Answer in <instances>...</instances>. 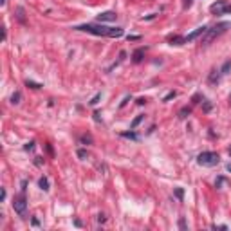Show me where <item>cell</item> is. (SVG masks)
<instances>
[{
  "mask_svg": "<svg viewBox=\"0 0 231 231\" xmlns=\"http://www.w3.org/2000/svg\"><path fill=\"white\" fill-rule=\"evenodd\" d=\"M76 31H83V33H90L96 36H109V38H119L125 34V29L123 27H107V26H99V24H83L78 26Z\"/></svg>",
  "mask_w": 231,
  "mask_h": 231,
  "instance_id": "6da1fadb",
  "label": "cell"
},
{
  "mask_svg": "<svg viewBox=\"0 0 231 231\" xmlns=\"http://www.w3.org/2000/svg\"><path fill=\"white\" fill-rule=\"evenodd\" d=\"M229 27H231V22H218V24H215L213 27H208V31L204 33L202 45H208L211 40H215V38H217V36H220L222 33H226Z\"/></svg>",
  "mask_w": 231,
  "mask_h": 231,
  "instance_id": "7a4b0ae2",
  "label": "cell"
},
{
  "mask_svg": "<svg viewBox=\"0 0 231 231\" xmlns=\"http://www.w3.org/2000/svg\"><path fill=\"white\" fill-rule=\"evenodd\" d=\"M197 163L201 164V166H215V164L220 163V157L215 152H202V153H199Z\"/></svg>",
  "mask_w": 231,
  "mask_h": 231,
  "instance_id": "3957f363",
  "label": "cell"
},
{
  "mask_svg": "<svg viewBox=\"0 0 231 231\" xmlns=\"http://www.w3.org/2000/svg\"><path fill=\"white\" fill-rule=\"evenodd\" d=\"M13 209L20 215V217H26V211H27V201H26V195L20 193L18 197L13 199Z\"/></svg>",
  "mask_w": 231,
  "mask_h": 231,
  "instance_id": "277c9868",
  "label": "cell"
},
{
  "mask_svg": "<svg viewBox=\"0 0 231 231\" xmlns=\"http://www.w3.org/2000/svg\"><path fill=\"white\" fill-rule=\"evenodd\" d=\"M209 11H211V14H228L231 13V6H228L224 0H218L209 6Z\"/></svg>",
  "mask_w": 231,
  "mask_h": 231,
  "instance_id": "5b68a950",
  "label": "cell"
},
{
  "mask_svg": "<svg viewBox=\"0 0 231 231\" xmlns=\"http://www.w3.org/2000/svg\"><path fill=\"white\" fill-rule=\"evenodd\" d=\"M206 31H208V27H206V26H201V27L195 29L193 33H190L188 36H184V42H186V43H190V42L197 40L199 36H204V33H206Z\"/></svg>",
  "mask_w": 231,
  "mask_h": 231,
  "instance_id": "8992f818",
  "label": "cell"
},
{
  "mask_svg": "<svg viewBox=\"0 0 231 231\" xmlns=\"http://www.w3.org/2000/svg\"><path fill=\"white\" fill-rule=\"evenodd\" d=\"M117 18V14H116V11H105V13H101V14H98V22L101 24V22H114Z\"/></svg>",
  "mask_w": 231,
  "mask_h": 231,
  "instance_id": "52a82bcc",
  "label": "cell"
},
{
  "mask_svg": "<svg viewBox=\"0 0 231 231\" xmlns=\"http://www.w3.org/2000/svg\"><path fill=\"white\" fill-rule=\"evenodd\" d=\"M168 42H170V45H182V43H186L184 42V36H170L168 38Z\"/></svg>",
  "mask_w": 231,
  "mask_h": 231,
  "instance_id": "ba28073f",
  "label": "cell"
},
{
  "mask_svg": "<svg viewBox=\"0 0 231 231\" xmlns=\"http://www.w3.org/2000/svg\"><path fill=\"white\" fill-rule=\"evenodd\" d=\"M143 56H145V49H136V51H134V54H132L134 63H139V62L143 60Z\"/></svg>",
  "mask_w": 231,
  "mask_h": 231,
  "instance_id": "9c48e42d",
  "label": "cell"
},
{
  "mask_svg": "<svg viewBox=\"0 0 231 231\" xmlns=\"http://www.w3.org/2000/svg\"><path fill=\"white\" fill-rule=\"evenodd\" d=\"M208 80H209V83H213V85H215V83H218V80H220V70H211Z\"/></svg>",
  "mask_w": 231,
  "mask_h": 231,
  "instance_id": "30bf717a",
  "label": "cell"
},
{
  "mask_svg": "<svg viewBox=\"0 0 231 231\" xmlns=\"http://www.w3.org/2000/svg\"><path fill=\"white\" fill-rule=\"evenodd\" d=\"M38 186H40V190L49 191V179H47V177H40V181H38Z\"/></svg>",
  "mask_w": 231,
  "mask_h": 231,
  "instance_id": "8fae6325",
  "label": "cell"
},
{
  "mask_svg": "<svg viewBox=\"0 0 231 231\" xmlns=\"http://www.w3.org/2000/svg\"><path fill=\"white\" fill-rule=\"evenodd\" d=\"M190 114H191V107H182V109L179 110V117L181 119H186Z\"/></svg>",
  "mask_w": 231,
  "mask_h": 231,
  "instance_id": "7c38bea8",
  "label": "cell"
},
{
  "mask_svg": "<svg viewBox=\"0 0 231 231\" xmlns=\"http://www.w3.org/2000/svg\"><path fill=\"white\" fill-rule=\"evenodd\" d=\"M16 18H18L22 24H26V9H24V7H16Z\"/></svg>",
  "mask_w": 231,
  "mask_h": 231,
  "instance_id": "4fadbf2b",
  "label": "cell"
},
{
  "mask_svg": "<svg viewBox=\"0 0 231 231\" xmlns=\"http://www.w3.org/2000/svg\"><path fill=\"white\" fill-rule=\"evenodd\" d=\"M121 137H126V139H132V141H139V136H137L136 132H121Z\"/></svg>",
  "mask_w": 231,
  "mask_h": 231,
  "instance_id": "5bb4252c",
  "label": "cell"
},
{
  "mask_svg": "<svg viewBox=\"0 0 231 231\" xmlns=\"http://www.w3.org/2000/svg\"><path fill=\"white\" fill-rule=\"evenodd\" d=\"M20 101H22V92H20V90H14V94L11 96V103H13V105H18Z\"/></svg>",
  "mask_w": 231,
  "mask_h": 231,
  "instance_id": "9a60e30c",
  "label": "cell"
},
{
  "mask_svg": "<svg viewBox=\"0 0 231 231\" xmlns=\"http://www.w3.org/2000/svg\"><path fill=\"white\" fill-rule=\"evenodd\" d=\"M143 119H145V114H139V116H136V119H134V121L130 123V130H134V128H136L137 125H139V123L143 121Z\"/></svg>",
  "mask_w": 231,
  "mask_h": 231,
  "instance_id": "2e32d148",
  "label": "cell"
},
{
  "mask_svg": "<svg viewBox=\"0 0 231 231\" xmlns=\"http://www.w3.org/2000/svg\"><path fill=\"white\" fill-rule=\"evenodd\" d=\"M80 141H82V145H92V136L90 134H83L80 137Z\"/></svg>",
  "mask_w": 231,
  "mask_h": 231,
  "instance_id": "e0dca14e",
  "label": "cell"
},
{
  "mask_svg": "<svg viewBox=\"0 0 231 231\" xmlns=\"http://www.w3.org/2000/svg\"><path fill=\"white\" fill-rule=\"evenodd\" d=\"M229 70H231V60H228V62H224V65L220 69V74H229Z\"/></svg>",
  "mask_w": 231,
  "mask_h": 231,
  "instance_id": "ac0fdd59",
  "label": "cell"
},
{
  "mask_svg": "<svg viewBox=\"0 0 231 231\" xmlns=\"http://www.w3.org/2000/svg\"><path fill=\"white\" fill-rule=\"evenodd\" d=\"M34 146H36V143H34V141H31V143H26V145H24V150H26V152H33Z\"/></svg>",
  "mask_w": 231,
  "mask_h": 231,
  "instance_id": "d6986e66",
  "label": "cell"
},
{
  "mask_svg": "<svg viewBox=\"0 0 231 231\" xmlns=\"http://www.w3.org/2000/svg\"><path fill=\"white\" fill-rule=\"evenodd\" d=\"M26 85H27L29 89H40V87H42L40 83H36V82H31V80H27V82H26Z\"/></svg>",
  "mask_w": 231,
  "mask_h": 231,
  "instance_id": "ffe728a7",
  "label": "cell"
},
{
  "mask_svg": "<svg viewBox=\"0 0 231 231\" xmlns=\"http://www.w3.org/2000/svg\"><path fill=\"white\" fill-rule=\"evenodd\" d=\"M76 153H78V157H80V159H87V155H89V153H87V150H85V148H80L78 152H76Z\"/></svg>",
  "mask_w": 231,
  "mask_h": 231,
  "instance_id": "44dd1931",
  "label": "cell"
},
{
  "mask_svg": "<svg viewBox=\"0 0 231 231\" xmlns=\"http://www.w3.org/2000/svg\"><path fill=\"white\" fill-rule=\"evenodd\" d=\"M175 197L179 201H182V197H184V190L182 188H175Z\"/></svg>",
  "mask_w": 231,
  "mask_h": 231,
  "instance_id": "7402d4cb",
  "label": "cell"
},
{
  "mask_svg": "<svg viewBox=\"0 0 231 231\" xmlns=\"http://www.w3.org/2000/svg\"><path fill=\"white\" fill-rule=\"evenodd\" d=\"M175 96H177V92H175V90H172V92H168V94L163 98V101H170V99H172V98H175Z\"/></svg>",
  "mask_w": 231,
  "mask_h": 231,
  "instance_id": "603a6c76",
  "label": "cell"
},
{
  "mask_svg": "<svg viewBox=\"0 0 231 231\" xmlns=\"http://www.w3.org/2000/svg\"><path fill=\"white\" fill-rule=\"evenodd\" d=\"M179 228H181V229H188V226H186V220H184V217L179 218Z\"/></svg>",
  "mask_w": 231,
  "mask_h": 231,
  "instance_id": "cb8c5ba5",
  "label": "cell"
},
{
  "mask_svg": "<svg viewBox=\"0 0 231 231\" xmlns=\"http://www.w3.org/2000/svg\"><path fill=\"white\" fill-rule=\"evenodd\" d=\"M224 182H226V177H218L217 182H215V186H217V188H220V186H222Z\"/></svg>",
  "mask_w": 231,
  "mask_h": 231,
  "instance_id": "d4e9b609",
  "label": "cell"
},
{
  "mask_svg": "<svg viewBox=\"0 0 231 231\" xmlns=\"http://www.w3.org/2000/svg\"><path fill=\"white\" fill-rule=\"evenodd\" d=\"M20 186H22V188H20V190H22V193H26V190H27V181L24 179V181L20 182Z\"/></svg>",
  "mask_w": 231,
  "mask_h": 231,
  "instance_id": "484cf974",
  "label": "cell"
},
{
  "mask_svg": "<svg viewBox=\"0 0 231 231\" xmlns=\"http://www.w3.org/2000/svg\"><path fill=\"white\" fill-rule=\"evenodd\" d=\"M99 98H101V94H96L92 99H90V105H98V101H99Z\"/></svg>",
  "mask_w": 231,
  "mask_h": 231,
  "instance_id": "4316f807",
  "label": "cell"
},
{
  "mask_svg": "<svg viewBox=\"0 0 231 231\" xmlns=\"http://www.w3.org/2000/svg\"><path fill=\"white\" fill-rule=\"evenodd\" d=\"M105 220H107V217H105L103 213H99V215H98V222H99V224H103Z\"/></svg>",
  "mask_w": 231,
  "mask_h": 231,
  "instance_id": "83f0119b",
  "label": "cell"
},
{
  "mask_svg": "<svg viewBox=\"0 0 231 231\" xmlns=\"http://www.w3.org/2000/svg\"><path fill=\"white\" fill-rule=\"evenodd\" d=\"M209 110H211V103L206 101V103H204V112H209Z\"/></svg>",
  "mask_w": 231,
  "mask_h": 231,
  "instance_id": "f1b7e54d",
  "label": "cell"
},
{
  "mask_svg": "<svg viewBox=\"0 0 231 231\" xmlns=\"http://www.w3.org/2000/svg\"><path fill=\"white\" fill-rule=\"evenodd\" d=\"M42 163H43L42 157H34V164H36V166H42Z\"/></svg>",
  "mask_w": 231,
  "mask_h": 231,
  "instance_id": "f546056e",
  "label": "cell"
},
{
  "mask_svg": "<svg viewBox=\"0 0 231 231\" xmlns=\"http://www.w3.org/2000/svg\"><path fill=\"white\" fill-rule=\"evenodd\" d=\"M155 16H157V14H155V13H152V14H148V16H143V20H153Z\"/></svg>",
  "mask_w": 231,
  "mask_h": 231,
  "instance_id": "4dcf8cb0",
  "label": "cell"
},
{
  "mask_svg": "<svg viewBox=\"0 0 231 231\" xmlns=\"http://www.w3.org/2000/svg\"><path fill=\"white\" fill-rule=\"evenodd\" d=\"M94 119H96V123H101V117H99V112H94Z\"/></svg>",
  "mask_w": 231,
  "mask_h": 231,
  "instance_id": "1f68e13d",
  "label": "cell"
},
{
  "mask_svg": "<svg viewBox=\"0 0 231 231\" xmlns=\"http://www.w3.org/2000/svg\"><path fill=\"white\" fill-rule=\"evenodd\" d=\"M0 201H2V202L6 201V188H2V195H0Z\"/></svg>",
  "mask_w": 231,
  "mask_h": 231,
  "instance_id": "d6a6232c",
  "label": "cell"
},
{
  "mask_svg": "<svg viewBox=\"0 0 231 231\" xmlns=\"http://www.w3.org/2000/svg\"><path fill=\"white\" fill-rule=\"evenodd\" d=\"M126 101H130V96H126V98L123 99V101H121V105H119V107H125V105H126Z\"/></svg>",
  "mask_w": 231,
  "mask_h": 231,
  "instance_id": "836d02e7",
  "label": "cell"
},
{
  "mask_svg": "<svg viewBox=\"0 0 231 231\" xmlns=\"http://www.w3.org/2000/svg\"><path fill=\"white\" fill-rule=\"evenodd\" d=\"M145 103H146V99H145V98H139V99H137V105H145Z\"/></svg>",
  "mask_w": 231,
  "mask_h": 231,
  "instance_id": "e575fe53",
  "label": "cell"
},
{
  "mask_svg": "<svg viewBox=\"0 0 231 231\" xmlns=\"http://www.w3.org/2000/svg\"><path fill=\"white\" fill-rule=\"evenodd\" d=\"M191 6V0H184V9H188Z\"/></svg>",
  "mask_w": 231,
  "mask_h": 231,
  "instance_id": "d590c367",
  "label": "cell"
},
{
  "mask_svg": "<svg viewBox=\"0 0 231 231\" xmlns=\"http://www.w3.org/2000/svg\"><path fill=\"white\" fill-rule=\"evenodd\" d=\"M31 224H33V226H40V222H38V218H33V220H31Z\"/></svg>",
  "mask_w": 231,
  "mask_h": 231,
  "instance_id": "8d00e7d4",
  "label": "cell"
},
{
  "mask_svg": "<svg viewBox=\"0 0 231 231\" xmlns=\"http://www.w3.org/2000/svg\"><path fill=\"white\" fill-rule=\"evenodd\" d=\"M199 99H201V96H199V94L193 96V103H199Z\"/></svg>",
  "mask_w": 231,
  "mask_h": 231,
  "instance_id": "74e56055",
  "label": "cell"
},
{
  "mask_svg": "<svg viewBox=\"0 0 231 231\" xmlns=\"http://www.w3.org/2000/svg\"><path fill=\"white\" fill-rule=\"evenodd\" d=\"M213 229H228V226H213Z\"/></svg>",
  "mask_w": 231,
  "mask_h": 231,
  "instance_id": "f35d334b",
  "label": "cell"
},
{
  "mask_svg": "<svg viewBox=\"0 0 231 231\" xmlns=\"http://www.w3.org/2000/svg\"><path fill=\"white\" fill-rule=\"evenodd\" d=\"M226 168H228V172H229V173H231V163L228 164V166H226Z\"/></svg>",
  "mask_w": 231,
  "mask_h": 231,
  "instance_id": "ab89813d",
  "label": "cell"
},
{
  "mask_svg": "<svg viewBox=\"0 0 231 231\" xmlns=\"http://www.w3.org/2000/svg\"><path fill=\"white\" fill-rule=\"evenodd\" d=\"M0 4H2V6H4V4H6V0H0Z\"/></svg>",
  "mask_w": 231,
  "mask_h": 231,
  "instance_id": "60d3db41",
  "label": "cell"
},
{
  "mask_svg": "<svg viewBox=\"0 0 231 231\" xmlns=\"http://www.w3.org/2000/svg\"><path fill=\"white\" fill-rule=\"evenodd\" d=\"M229 103H231V94H229Z\"/></svg>",
  "mask_w": 231,
  "mask_h": 231,
  "instance_id": "b9f144b4",
  "label": "cell"
},
{
  "mask_svg": "<svg viewBox=\"0 0 231 231\" xmlns=\"http://www.w3.org/2000/svg\"><path fill=\"white\" fill-rule=\"evenodd\" d=\"M229 155H231V148H229Z\"/></svg>",
  "mask_w": 231,
  "mask_h": 231,
  "instance_id": "7bdbcfd3",
  "label": "cell"
}]
</instances>
